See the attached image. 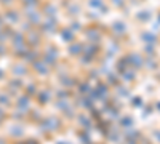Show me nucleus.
<instances>
[{
	"label": "nucleus",
	"mask_w": 160,
	"mask_h": 144,
	"mask_svg": "<svg viewBox=\"0 0 160 144\" xmlns=\"http://www.w3.org/2000/svg\"><path fill=\"white\" fill-rule=\"evenodd\" d=\"M7 15L10 16V19H11V21H15V22H16V21L19 19V15H18V13H16V11H8V13H7Z\"/></svg>",
	"instance_id": "obj_1"
},
{
	"label": "nucleus",
	"mask_w": 160,
	"mask_h": 144,
	"mask_svg": "<svg viewBox=\"0 0 160 144\" xmlns=\"http://www.w3.org/2000/svg\"><path fill=\"white\" fill-rule=\"evenodd\" d=\"M0 3H2V5H5V7H8V5L11 3V0H0Z\"/></svg>",
	"instance_id": "obj_2"
}]
</instances>
